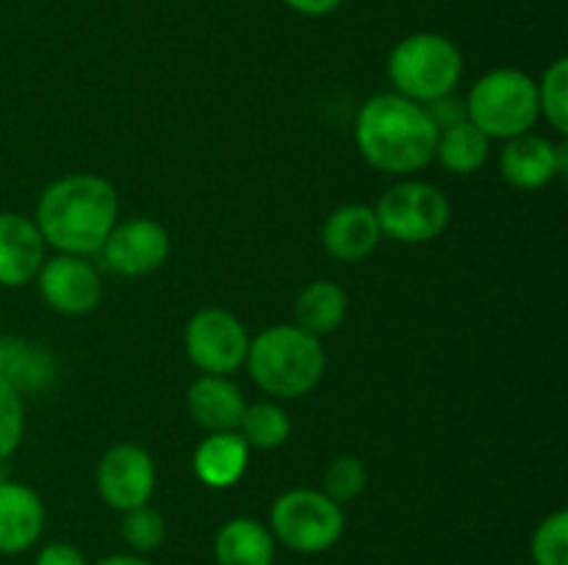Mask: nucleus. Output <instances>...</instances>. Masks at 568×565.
<instances>
[{"label": "nucleus", "instance_id": "nucleus-25", "mask_svg": "<svg viewBox=\"0 0 568 565\" xmlns=\"http://www.w3.org/2000/svg\"><path fill=\"white\" fill-rule=\"evenodd\" d=\"M366 487V465L355 454H338L327 463L325 480H322V493L336 504L353 502Z\"/></svg>", "mask_w": 568, "mask_h": 565}, {"label": "nucleus", "instance_id": "nucleus-32", "mask_svg": "<svg viewBox=\"0 0 568 565\" xmlns=\"http://www.w3.org/2000/svg\"><path fill=\"white\" fill-rule=\"evenodd\" d=\"M6 480H11L9 465H6V460H0V482H6Z\"/></svg>", "mask_w": 568, "mask_h": 565}, {"label": "nucleus", "instance_id": "nucleus-23", "mask_svg": "<svg viewBox=\"0 0 568 565\" xmlns=\"http://www.w3.org/2000/svg\"><path fill=\"white\" fill-rule=\"evenodd\" d=\"M538 86V111L549 127L566 136L568 133V61L555 59L552 64L544 70Z\"/></svg>", "mask_w": 568, "mask_h": 565}, {"label": "nucleus", "instance_id": "nucleus-5", "mask_svg": "<svg viewBox=\"0 0 568 565\" xmlns=\"http://www.w3.org/2000/svg\"><path fill=\"white\" fill-rule=\"evenodd\" d=\"M460 75H464V55L458 44L442 33H410L388 55V78L394 92L422 105L455 92Z\"/></svg>", "mask_w": 568, "mask_h": 565}, {"label": "nucleus", "instance_id": "nucleus-2", "mask_svg": "<svg viewBox=\"0 0 568 565\" xmlns=\"http://www.w3.org/2000/svg\"><path fill=\"white\" fill-rule=\"evenodd\" d=\"M438 127L425 105L397 92L375 94L355 116V144L364 161L388 175H410L436 158Z\"/></svg>", "mask_w": 568, "mask_h": 565}, {"label": "nucleus", "instance_id": "nucleus-3", "mask_svg": "<svg viewBox=\"0 0 568 565\" xmlns=\"http://www.w3.org/2000/svg\"><path fill=\"white\" fill-rule=\"evenodd\" d=\"M247 371L255 386L275 399H297L314 391L325 374L322 341L297 325H272L250 338Z\"/></svg>", "mask_w": 568, "mask_h": 565}, {"label": "nucleus", "instance_id": "nucleus-19", "mask_svg": "<svg viewBox=\"0 0 568 565\" xmlns=\"http://www.w3.org/2000/svg\"><path fill=\"white\" fill-rule=\"evenodd\" d=\"M214 554L220 565H272L275 535L255 518H231L216 532Z\"/></svg>", "mask_w": 568, "mask_h": 565}, {"label": "nucleus", "instance_id": "nucleus-27", "mask_svg": "<svg viewBox=\"0 0 568 565\" xmlns=\"http://www.w3.org/2000/svg\"><path fill=\"white\" fill-rule=\"evenodd\" d=\"M26 435V404L22 393H17L0 377V460H9L20 449Z\"/></svg>", "mask_w": 568, "mask_h": 565}, {"label": "nucleus", "instance_id": "nucleus-18", "mask_svg": "<svg viewBox=\"0 0 568 565\" xmlns=\"http://www.w3.org/2000/svg\"><path fill=\"white\" fill-rule=\"evenodd\" d=\"M0 377L17 393L44 391L55 380V360L42 343L28 338H0Z\"/></svg>", "mask_w": 568, "mask_h": 565}, {"label": "nucleus", "instance_id": "nucleus-16", "mask_svg": "<svg viewBox=\"0 0 568 565\" xmlns=\"http://www.w3.org/2000/svg\"><path fill=\"white\" fill-rule=\"evenodd\" d=\"M189 415L209 432H227L239 430L247 399L242 388L222 374H203L194 380L186 391Z\"/></svg>", "mask_w": 568, "mask_h": 565}, {"label": "nucleus", "instance_id": "nucleus-24", "mask_svg": "<svg viewBox=\"0 0 568 565\" xmlns=\"http://www.w3.org/2000/svg\"><path fill=\"white\" fill-rule=\"evenodd\" d=\"M122 541L133 548L136 554H150L166 541V521L159 510H153L150 504L142 507H133L122 513Z\"/></svg>", "mask_w": 568, "mask_h": 565}, {"label": "nucleus", "instance_id": "nucleus-6", "mask_svg": "<svg viewBox=\"0 0 568 565\" xmlns=\"http://www.w3.org/2000/svg\"><path fill=\"white\" fill-rule=\"evenodd\" d=\"M275 541L297 554H320L344 535V510L316 487H294L275 499L270 510Z\"/></svg>", "mask_w": 568, "mask_h": 565}, {"label": "nucleus", "instance_id": "nucleus-9", "mask_svg": "<svg viewBox=\"0 0 568 565\" xmlns=\"http://www.w3.org/2000/svg\"><path fill=\"white\" fill-rule=\"evenodd\" d=\"M103 264L120 277H144L150 271L161 269L170 258V233L161 222L148 216H133V219L116 222L105 238Z\"/></svg>", "mask_w": 568, "mask_h": 565}, {"label": "nucleus", "instance_id": "nucleus-8", "mask_svg": "<svg viewBox=\"0 0 568 565\" xmlns=\"http://www.w3.org/2000/svg\"><path fill=\"white\" fill-rule=\"evenodd\" d=\"M183 349L203 374L227 377L247 360V327L231 310L203 308L189 319Z\"/></svg>", "mask_w": 568, "mask_h": 565}, {"label": "nucleus", "instance_id": "nucleus-7", "mask_svg": "<svg viewBox=\"0 0 568 565\" xmlns=\"http://www.w3.org/2000/svg\"><path fill=\"white\" fill-rule=\"evenodd\" d=\"M449 199L438 186L425 181L394 183L377 199L375 216L383 236L399 244H427L449 225Z\"/></svg>", "mask_w": 568, "mask_h": 565}, {"label": "nucleus", "instance_id": "nucleus-29", "mask_svg": "<svg viewBox=\"0 0 568 565\" xmlns=\"http://www.w3.org/2000/svg\"><path fill=\"white\" fill-rule=\"evenodd\" d=\"M37 565H87V557L72 543H50L39 552Z\"/></svg>", "mask_w": 568, "mask_h": 565}, {"label": "nucleus", "instance_id": "nucleus-26", "mask_svg": "<svg viewBox=\"0 0 568 565\" xmlns=\"http://www.w3.org/2000/svg\"><path fill=\"white\" fill-rule=\"evenodd\" d=\"M532 563L536 565H568V513L547 515L532 532Z\"/></svg>", "mask_w": 568, "mask_h": 565}, {"label": "nucleus", "instance_id": "nucleus-15", "mask_svg": "<svg viewBox=\"0 0 568 565\" xmlns=\"http://www.w3.org/2000/svg\"><path fill=\"white\" fill-rule=\"evenodd\" d=\"M44 502L22 482H0V554H22L42 537Z\"/></svg>", "mask_w": 568, "mask_h": 565}, {"label": "nucleus", "instance_id": "nucleus-1", "mask_svg": "<svg viewBox=\"0 0 568 565\" xmlns=\"http://www.w3.org/2000/svg\"><path fill=\"white\" fill-rule=\"evenodd\" d=\"M120 216V197L105 177L75 172L50 183L37 203V222L44 244L55 253L92 258L103 249Z\"/></svg>", "mask_w": 568, "mask_h": 565}, {"label": "nucleus", "instance_id": "nucleus-10", "mask_svg": "<svg viewBox=\"0 0 568 565\" xmlns=\"http://www.w3.org/2000/svg\"><path fill=\"white\" fill-rule=\"evenodd\" d=\"M94 482L103 502L125 513L150 504L155 491V463L136 443H116L100 458Z\"/></svg>", "mask_w": 568, "mask_h": 565}, {"label": "nucleus", "instance_id": "nucleus-20", "mask_svg": "<svg viewBox=\"0 0 568 565\" xmlns=\"http://www.w3.org/2000/svg\"><path fill=\"white\" fill-rule=\"evenodd\" d=\"M347 291L338 282L314 280L297 294L294 302V325L303 327L311 336H331L342 327L347 316Z\"/></svg>", "mask_w": 568, "mask_h": 565}, {"label": "nucleus", "instance_id": "nucleus-4", "mask_svg": "<svg viewBox=\"0 0 568 565\" xmlns=\"http://www.w3.org/2000/svg\"><path fill=\"white\" fill-rule=\"evenodd\" d=\"M466 114L488 138L508 142L530 133L541 120L536 81L514 66L486 72L466 94Z\"/></svg>", "mask_w": 568, "mask_h": 565}, {"label": "nucleus", "instance_id": "nucleus-22", "mask_svg": "<svg viewBox=\"0 0 568 565\" xmlns=\"http://www.w3.org/2000/svg\"><path fill=\"white\" fill-rule=\"evenodd\" d=\"M239 435L247 441L250 449H277L292 435V419L275 402L247 404L239 421Z\"/></svg>", "mask_w": 568, "mask_h": 565}, {"label": "nucleus", "instance_id": "nucleus-21", "mask_svg": "<svg viewBox=\"0 0 568 565\" xmlns=\"http://www.w3.org/2000/svg\"><path fill=\"white\" fill-rule=\"evenodd\" d=\"M491 153V138L469 120L438 133L436 158L453 175H475Z\"/></svg>", "mask_w": 568, "mask_h": 565}, {"label": "nucleus", "instance_id": "nucleus-14", "mask_svg": "<svg viewBox=\"0 0 568 565\" xmlns=\"http://www.w3.org/2000/svg\"><path fill=\"white\" fill-rule=\"evenodd\" d=\"M381 238L383 230L375 208L361 203L342 205L322 225V244H325L327 255L342 264H358V260L369 258Z\"/></svg>", "mask_w": 568, "mask_h": 565}, {"label": "nucleus", "instance_id": "nucleus-31", "mask_svg": "<svg viewBox=\"0 0 568 565\" xmlns=\"http://www.w3.org/2000/svg\"><path fill=\"white\" fill-rule=\"evenodd\" d=\"M98 565H150V563L144 557H139V554H111V557L100 559Z\"/></svg>", "mask_w": 568, "mask_h": 565}, {"label": "nucleus", "instance_id": "nucleus-12", "mask_svg": "<svg viewBox=\"0 0 568 565\" xmlns=\"http://www.w3.org/2000/svg\"><path fill=\"white\" fill-rule=\"evenodd\" d=\"M499 172L505 181L521 192H532L555 177H564L568 172V144L549 142L538 133H521V136L508 138L499 155Z\"/></svg>", "mask_w": 568, "mask_h": 565}, {"label": "nucleus", "instance_id": "nucleus-11", "mask_svg": "<svg viewBox=\"0 0 568 565\" xmlns=\"http://www.w3.org/2000/svg\"><path fill=\"white\" fill-rule=\"evenodd\" d=\"M37 286L44 302L55 314L64 316L92 314L103 297V280H100L98 269L81 255L55 253L53 258H44L37 275Z\"/></svg>", "mask_w": 568, "mask_h": 565}, {"label": "nucleus", "instance_id": "nucleus-30", "mask_svg": "<svg viewBox=\"0 0 568 565\" xmlns=\"http://www.w3.org/2000/svg\"><path fill=\"white\" fill-rule=\"evenodd\" d=\"M292 11L303 17H327L344 3V0H283Z\"/></svg>", "mask_w": 568, "mask_h": 565}, {"label": "nucleus", "instance_id": "nucleus-28", "mask_svg": "<svg viewBox=\"0 0 568 565\" xmlns=\"http://www.w3.org/2000/svg\"><path fill=\"white\" fill-rule=\"evenodd\" d=\"M425 111L433 120V125L438 127V133L469 120V114H466V97H460V94L455 92L442 94V97L425 103Z\"/></svg>", "mask_w": 568, "mask_h": 565}, {"label": "nucleus", "instance_id": "nucleus-17", "mask_svg": "<svg viewBox=\"0 0 568 565\" xmlns=\"http://www.w3.org/2000/svg\"><path fill=\"white\" fill-rule=\"evenodd\" d=\"M250 463V446L239 430L209 432V438L197 443L192 458V469L203 485L231 487L244 476Z\"/></svg>", "mask_w": 568, "mask_h": 565}, {"label": "nucleus", "instance_id": "nucleus-13", "mask_svg": "<svg viewBox=\"0 0 568 565\" xmlns=\"http://www.w3.org/2000/svg\"><path fill=\"white\" fill-rule=\"evenodd\" d=\"M44 244L37 222L31 216L0 214V286L22 288L37 280L44 264Z\"/></svg>", "mask_w": 568, "mask_h": 565}]
</instances>
